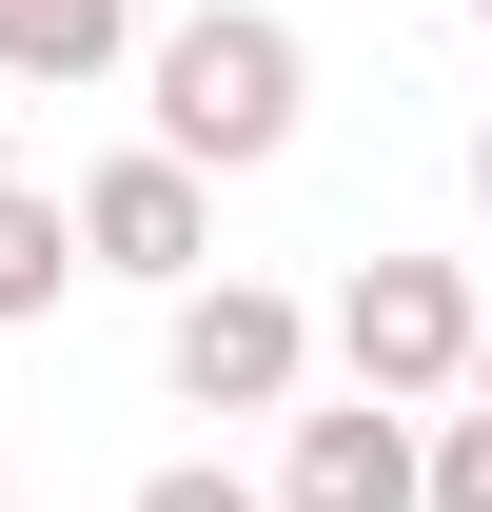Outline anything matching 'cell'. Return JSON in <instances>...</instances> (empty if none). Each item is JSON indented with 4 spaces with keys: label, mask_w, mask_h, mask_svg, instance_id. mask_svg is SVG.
<instances>
[{
    "label": "cell",
    "mask_w": 492,
    "mask_h": 512,
    "mask_svg": "<svg viewBox=\"0 0 492 512\" xmlns=\"http://www.w3.org/2000/svg\"><path fill=\"white\" fill-rule=\"evenodd\" d=\"M138 99H158V158H197V178H276L296 119H315V40L276 20V0H197V20L138 40Z\"/></svg>",
    "instance_id": "obj_1"
},
{
    "label": "cell",
    "mask_w": 492,
    "mask_h": 512,
    "mask_svg": "<svg viewBox=\"0 0 492 512\" xmlns=\"http://www.w3.org/2000/svg\"><path fill=\"white\" fill-rule=\"evenodd\" d=\"M315 355H335L374 414H473L492 296L453 276V256H355V276H335V316H315Z\"/></svg>",
    "instance_id": "obj_2"
},
{
    "label": "cell",
    "mask_w": 492,
    "mask_h": 512,
    "mask_svg": "<svg viewBox=\"0 0 492 512\" xmlns=\"http://www.w3.org/2000/svg\"><path fill=\"white\" fill-rule=\"evenodd\" d=\"M158 375H178V414H315V296L197 276L178 316H158Z\"/></svg>",
    "instance_id": "obj_3"
},
{
    "label": "cell",
    "mask_w": 492,
    "mask_h": 512,
    "mask_svg": "<svg viewBox=\"0 0 492 512\" xmlns=\"http://www.w3.org/2000/svg\"><path fill=\"white\" fill-rule=\"evenodd\" d=\"M79 276H119V296H158V316H178L197 276H217V178H197V158H158V138H119V158L79 178Z\"/></svg>",
    "instance_id": "obj_4"
},
{
    "label": "cell",
    "mask_w": 492,
    "mask_h": 512,
    "mask_svg": "<svg viewBox=\"0 0 492 512\" xmlns=\"http://www.w3.org/2000/svg\"><path fill=\"white\" fill-rule=\"evenodd\" d=\"M276 512H433V414H374V394L276 414Z\"/></svg>",
    "instance_id": "obj_5"
},
{
    "label": "cell",
    "mask_w": 492,
    "mask_h": 512,
    "mask_svg": "<svg viewBox=\"0 0 492 512\" xmlns=\"http://www.w3.org/2000/svg\"><path fill=\"white\" fill-rule=\"evenodd\" d=\"M138 79V0H0V99H79Z\"/></svg>",
    "instance_id": "obj_6"
},
{
    "label": "cell",
    "mask_w": 492,
    "mask_h": 512,
    "mask_svg": "<svg viewBox=\"0 0 492 512\" xmlns=\"http://www.w3.org/2000/svg\"><path fill=\"white\" fill-rule=\"evenodd\" d=\"M60 276H79V197L0 178V335H40V316H60Z\"/></svg>",
    "instance_id": "obj_7"
},
{
    "label": "cell",
    "mask_w": 492,
    "mask_h": 512,
    "mask_svg": "<svg viewBox=\"0 0 492 512\" xmlns=\"http://www.w3.org/2000/svg\"><path fill=\"white\" fill-rule=\"evenodd\" d=\"M138 512H276V473H217V453H178V473H138Z\"/></svg>",
    "instance_id": "obj_8"
},
{
    "label": "cell",
    "mask_w": 492,
    "mask_h": 512,
    "mask_svg": "<svg viewBox=\"0 0 492 512\" xmlns=\"http://www.w3.org/2000/svg\"><path fill=\"white\" fill-rule=\"evenodd\" d=\"M433 512H492V414H433Z\"/></svg>",
    "instance_id": "obj_9"
},
{
    "label": "cell",
    "mask_w": 492,
    "mask_h": 512,
    "mask_svg": "<svg viewBox=\"0 0 492 512\" xmlns=\"http://www.w3.org/2000/svg\"><path fill=\"white\" fill-rule=\"evenodd\" d=\"M473 217H492V119H473Z\"/></svg>",
    "instance_id": "obj_10"
},
{
    "label": "cell",
    "mask_w": 492,
    "mask_h": 512,
    "mask_svg": "<svg viewBox=\"0 0 492 512\" xmlns=\"http://www.w3.org/2000/svg\"><path fill=\"white\" fill-rule=\"evenodd\" d=\"M0 178H20V99H0Z\"/></svg>",
    "instance_id": "obj_11"
},
{
    "label": "cell",
    "mask_w": 492,
    "mask_h": 512,
    "mask_svg": "<svg viewBox=\"0 0 492 512\" xmlns=\"http://www.w3.org/2000/svg\"><path fill=\"white\" fill-rule=\"evenodd\" d=\"M0 512H20V453H0Z\"/></svg>",
    "instance_id": "obj_12"
},
{
    "label": "cell",
    "mask_w": 492,
    "mask_h": 512,
    "mask_svg": "<svg viewBox=\"0 0 492 512\" xmlns=\"http://www.w3.org/2000/svg\"><path fill=\"white\" fill-rule=\"evenodd\" d=\"M473 414H492V355H473Z\"/></svg>",
    "instance_id": "obj_13"
},
{
    "label": "cell",
    "mask_w": 492,
    "mask_h": 512,
    "mask_svg": "<svg viewBox=\"0 0 492 512\" xmlns=\"http://www.w3.org/2000/svg\"><path fill=\"white\" fill-rule=\"evenodd\" d=\"M473 40H492V0H473Z\"/></svg>",
    "instance_id": "obj_14"
}]
</instances>
